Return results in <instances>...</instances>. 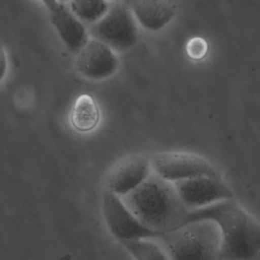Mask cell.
Returning a JSON list of instances; mask_svg holds the SVG:
<instances>
[{
  "instance_id": "5b68a950",
  "label": "cell",
  "mask_w": 260,
  "mask_h": 260,
  "mask_svg": "<svg viewBox=\"0 0 260 260\" xmlns=\"http://www.w3.org/2000/svg\"><path fill=\"white\" fill-rule=\"evenodd\" d=\"M102 212L110 233L120 242L146 238L156 239L160 235L144 225L122 197L108 190L102 197Z\"/></svg>"
},
{
  "instance_id": "e0dca14e",
  "label": "cell",
  "mask_w": 260,
  "mask_h": 260,
  "mask_svg": "<svg viewBox=\"0 0 260 260\" xmlns=\"http://www.w3.org/2000/svg\"><path fill=\"white\" fill-rule=\"evenodd\" d=\"M43 3H44V5L47 7V9L48 10H50V11H52V10H54L56 7H57V5L59 4V1L58 0H41Z\"/></svg>"
},
{
  "instance_id": "7a4b0ae2",
  "label": "cell",
  "mask_w": 260,
  "mask_h": 260,
  "mask_svg": "<svg viewBox=\"0 0 260 260\" xmlns=\"http://www.w3.org/2000/svg\"><path fill=\"white\" fill-rule=\"evenodd\" d=\"M123 200L144 225L160 234L183 225L189 212L174 183L155 174Z\"/></svg>"
},
{
  "instance_id": "9c48e42d",
  "label": "cell",
  "mask_w": 260,
  "mask_h": 260,
  "mask_svg": "<svg viewBox=\"0 0 260 260\" xmlns=\"http://www.w3.org/2000/svg\"><path fill=\"white\" fill-rule=\"evenodd\" d=\"M119 60L114 50L96 39H88L77 53L76 70L85 78L102 80L112 76L118 69Z\"/></svg>"
},
{
  "instance_id": "d6986e66",
  "label": "cell",
  "mask_w": 260,
  "mask_h": 260,
  "mask_svg": "<svg viewBox=\"0 0 260 260\" xmlns=\"http://www.w3.org/2000/svg\"><path fill=\"white\" fill-rule=\"evenodd\" d=\"M109 1H116V0H109Z\"/></svg>"
},
{
  "instance_id": "277c9868",
  "label": "cell",
  "mask_w": 260,
  "mask_h": 260,
  "mask_svg": "<svg viewBox=\"0 0 260 260\" xmlns=\"http://www.w3.org/2000/svg\"><path fill=\"white\" fill-rule=\"evenodd\" d=\"M90 35L116 51L132 48L138 40V30L131 10L117 4L90 26Z\"/></svg>"
},
{
  "instance_id": "3957f363",
  "label": "cell",
  "mask_w": 260,
  "mask_h": 260,
  "mask_svg": "<svg viewBox=\"0 0 260 260\" xmlns=\"http://www.w3.org/2000/svg\"><path fill=\"white\" fill-rule=\"evenodd\" d=\"M156 240L171 260L221 259V235L212 220L202 219L185 223L161 233Z\"/></svg>"
},
{
  "instance_id": "7c38bea8",
  "label": "cell",
  "mask_w": 260,
  "mask_h": 260,
  "mask_svg": "<svg viewBox=\"0 0 260 260\" xmlns=\"http://www.w3.org/2000/svg\"><path fill=\"white\" fill-rule=\"evenodd\" d=\"M100 122V110L94 99L88 93L80 94L74 102L70 114L72 127L79 132L93 130Z\"/></svg>"
},
{
  "instance_id": "2e32d148",
  "label": "cell",
  "mask_w": 260,
  "mask_h": 260,
  "mask_svg": "<svg viewBox=\"0 0 260 260\" xmlns=\"http://www.w3.org/2000/svg\"><path fill=\"white\" fill-rule=\"evenodd\" d=\"M7 70V57L4 49H1V80L4 78Z\"/></svg>"
},
{
  "instance_id": "30bf717a",
  "label": "cell",
  "mask_w": 260,
  "mask_h": 260,
  "mask_svg": "<svg viewBox=\"0 0 260 260\" xmlns=\"http://www.w3.org/2000/svg\"><path fill=\"white\" fill-rule=\"evenodd\" d=\"M129 9L147 30L164 28L176 15L177 6L172 0H128Z\"/></svg>"
},
{
  "instance_id": "ac0fdd59",
  "label": "cell",
  "mask_w": 260,
  "mask_h": 260,
  "mask_svg": "<svg viewBox=\"0 0 260 260\" xmlns=\"http://www.w3.org/2000/svg\"><path fill=\"white\" fill-rule=\"evenodd\" d=\"M59 1V3H62V4H64V2L66 1V0H58Z\"/></svg>"
},
{
  "instance_id": "9a60e30c",
  "label": "cell",
  "mask_w": 260,
  "mask_h": 260,
  "mask_svg": "<svg viewBox=\"0 0 260 260\" xmlns=\"http://www.w3.org/2000/svg\"><path fill=\"white\" fill-rule=\"evenodd\" d=\"M186 51L190 58L194 60H200L206 55L208 51V45L204 39L200 37H194L187 43Z\"/></svg>"
},
{
  "instance_id": "4fadbf2b",
  "label": "cell",
  "mask_w": 260,
  "mask_h": 260,
  "mask_svg": "<svg viewBox=\"0 0 260 260\" xmlns=\"http://www.w3.org/2000/svg\"><path fill=\"white\" fill-rule=\"evenodd\" d=\"M134 260H171L156 239H137L121 242Z\"/></svg>"
},
{
  "instance_id": "52a82bcc",
  "label": "cell",
  "mask_w": 260,
  "mask_h": 260,
  "mask_svg": "<svg viewBox=\"0 0 260 260\" xmlns=\"http://www.w3.org/2000/svg\"><path fill=\"white\" fill-rule=\"evenodd\" d=\"M178 195L191 211L219 201L234 199V193L221 177L200 176L174 183Z\"/></svg>"
},
{
  "instance_id": "8fae6325",
  "label": "cell",
  "mask_w": 260,
  "mask_h": 260,
  "mask_svg": "<svg viewBox=\"0 0 260 260\" xmlns=\"http://www.w3.org/2000/svg\"><path fill=\"white\" fill-rule=\"evenodd\" d=\"M50 13L51 22L64 45L71 52L77 54L88 41L82 21L73 14L69 7L62 3H59Z\"/></svg>"
},
{
  "instance_id": "8992f818",
  "label": "cell",
  "mask_w": 260,
  "mask_h": 260,
  "mask_svg": "<svg viewBox=\"0 0 260 260\" xmlns=\"http://www.w3.org/2000/svg\"><path fill=\"white\" fill-rule=\"evenodd\" d=\"M150 161L154 174L172 183L200 176L220 177L206 158L191 152H158L150 158Z\"/></svg>"
},
{
  "instance_id": "5bb4252c",
  "label": "cell",
  "mask_w": 260,
  "mask_h": 260,
  "mask_svg": "<svg viewBox=\"0 0 260 260\" xmlns=\"http://www.w3.org/2000/svg\"><path fill=\"white\" fill-rule=\"evenodd\" d=\"M69 9L82 22L94 23L110 9L107 0H69Z\"/></svg>"
},
{
  "instance_id": "ba28073f",
  "label": "cell",
  "mask_w": 260,
  "mask_h": 260,
  "mask_svg": "<svg viewBox=\"0 0 260 260\" xmlns=\"http://www.w3.org/2000/svg\"><path fill=\"white\" fill-rule=\"evenodd\" d=\"M151 171V161L144 155H127L109 171L106 190L123 198L144 183L150 177Z\"/></svg>"
},
{
  "instance_id": "6da1fadb",
  "label": "cell",
  "mask_w": 260,
  "mask_h": 260,
  "mask_svg": "<svg viewBox=\"0 0 260 260\" xmlns=\"http://www.w3.org/2000/svg\"><path fill=\"white\" fill-rule=\"evenodd\" d=\"M202 219L219 229L221 259L253 260L260 254V222L234 199L189 211L184 224Z\"/></svg>"
}]
</instances>
